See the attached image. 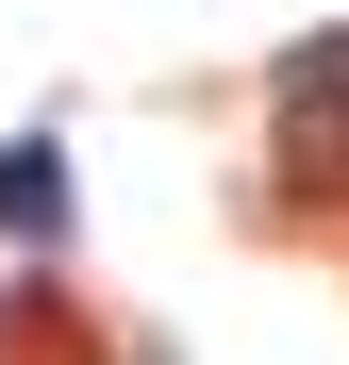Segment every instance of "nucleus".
Masks as SVG:
<instances>
[{"instance_id": "nucleus-1", "label": "nucleus", "mask_w": 349, "mask_h": 365, "mask_svg": "<svg viewBox=\"0 0 349 365\" xmlns=\"http://www.w3.org/2000/svg\"><path fill=\"white\" fill-rule=\"evenodd\" d=\"M283 182H349V34H316V50H283Z\"/></svg>"}, {"instance_id": "nucleus-2", "label": "nucleus", "mask_w": 349, "mask_h": 365, "mask_svg": "<svg viewBox=\"0 0 349 365\" xmlns=\"http://www.w3.org/2000/svg\"><path fill=\"white\" fill-rule=\"evenodd\" d=\"M0 216H17V232H67V166H50V150H0Z\"/></svg>"}]
</instances>
